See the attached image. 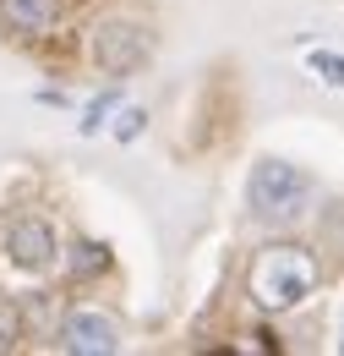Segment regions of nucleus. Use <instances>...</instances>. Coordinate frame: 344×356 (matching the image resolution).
Listing matches in <instances>:
<instances>
[{
  "label": "nucleus",
  "mask_w": 344,
  "mask_h": 356,
  "mask_svg": "<svg viewBox=\"0 0 344 356\" xmlns=\"http://www.w3.org/2000/svg\"><path fill=\"white\" fill-rule=\"evenodd\" d=\"M60 351H71V356H110V351H121V329H115V318H104V312L77 307L66 323H60Z\"/></svg>",
  "instance_id": "20e7f679"
},
{
  "label": "nucleus",
  "mask_w": 344,
  "mask_h": 356,
  "mask_svg": "<svg viewBox=\"0 0 344 356\" xmlns=\"http://www.w3.org/2000/svg\"><path fill=\"white\" fill-rule=\"evenodd\" d=\"M55 11H60L55 0H0V22L17 39H44L55 28Z\"/></svg>",
  "instance_id": "423d86ee"
},
{
  "label": "nucleus",
  "mask_w": 344,
  "mask_h": 356,
  "mask_svg": "<svg viewBox=\"0 0 344 356\" xmlns=\"http://www.w3.org/2000/svg\"><path fill=\"white\" fill-rule=\"evenodd\" d=\"M11 346H17V312L0 302V351H11Z\"/></svg>",
  "instance_id": "9b49d317"
},
{
  "label": "nucleus",
  "mask_w": 344,
  "mask_h": 356,
  "mask_svg": "<svg viewBox=\"0 0 344 356\" xmlns=\"http://www.w3.org/2000/svg\"><path fill=\"white\" fill-rule=\"evenodd\" d=\"M311 72H317L322 83L344 88V55H328V49H317V55H311Z\"/></svg>",
  "instance_id": "0eeeda50"
},
{
  "label": "nucleus",
  "mask_w": 344,
  "mask_h": 356,
  "mask_svg": "<svg viewBox=\"0 0 344 356\" xmlns=\"http://www.w3.org/2000/svg\"><path fill=\"white\" fill-rule=\"evenodd\" d=\"M93 60H98V72L126 77V72H137V66L148 60V33H142L137 22L110 17V22H98V28H93Z\"/></svg>",
  "instance_id": "7ed1b4c3"
},
{
  "label": "nucleus",
  "mask_w": 344,
  "mask_h": 356,
  "mask_svg": "<svg viewBox=\"0 0 344 356\" xmlns=\"http://www.w3.org/2000/svg\"><path fill=\"white\" fill-rule=\"evenodd\" d=\"M317 285V258L295 247V241H273L252 258V274H246V291L262 312H290L301 307Z\"/></svg>",
  "instance_id": "f257e3e1"
},
{
  "label": "nucleus",
  "mask_w": 344,
  "mask_h": 356,
  "mask_svg": "<svg viewBox=\"0 0 344 356\" xmlns=\"http://www.w3.org/2000/svg\"><path fill=\"white\" fill-rule=\"evenodd\" d=\"M339 351H344V340H339Z\"/></svg>",
  "instance_id": "f8f14e48"
},
{
  "label": "nucleus",
  "mask_w": 344,
  "mask_h": 356,
  "mask_svg": "<svg viewBox=\"0 0 344 356\" xmlns=\"http://www.w3.org/2000/svg\"><path fill=\"white\" fill-rule=\"evenodd\" d=\"M93 268H104V247L83 241V247H77V258H71V274H93Z\"/></svg>",
  "instance_id": "9d476101"
},
{
  "label": "nucleus",
  "mask_w": 344,
  "mask_h": 356,
  "mask_svg": "<svg viewBox=\"0 0 344 356\" xmlns=\"http://www.w3.org/2000/svg\"><path fill=\"white\" fill-rule=\"evenodd\" d=\"M311 197H317V181L306 176L301 165H290V159H257V170L246 181V209L262 225H273V230L301 225Z\"/></svg>",
  "instance_id": "f03ea898"
},
{
  "label": "nucleus",
  "mask_w": 344,
  "mask_h": 356,
  "mask_svg": "<svg viewBox=\"0 0 344 356\" xmlns=\"http://www.w3.org/2000/svg\"><path fill=\"white\" fill-rule=\"evenodd\" d=\"M115 104H121V99H115V93H104V99H93V104H87V115H83V132L93 137V132H98V127H104V115H110V110H115Z\"/></svg>",
  "instance_id": "1a4fd4ad"
},
{
  "label": "nucleus",
  "mask_w": 344,
  "mask_h": 356,
  "mask_svg": "<svg viewBox=\"0 0 344 356\" xmlns=\"http://www.w3.org/2000/svg\"><path fill=\"white\" fill-rule=\"evenodd\" d=\"M142 127H148V110H137V104H131V110H121V121H115V137H121V143H137Z\"/></svg>",
  "instance_id": "6e6552de"
},
{
  "label": "nucleus",
  "mask_w": 344,
  "mask_h": 356,
  "mask_svg": "<svg viewBox=\"0 0 344 356\" xmlns=\"http://www.w3.org/2000/svg\"><path fill=\"white\" fill-rule=\"evenodd\" d=\"M6 258L22 268V274H44V268L60 258V247H55V230L44 220H17L6 230Z\"/></svg>",
  "instance_id": "39448f33"
}]
</instances>
